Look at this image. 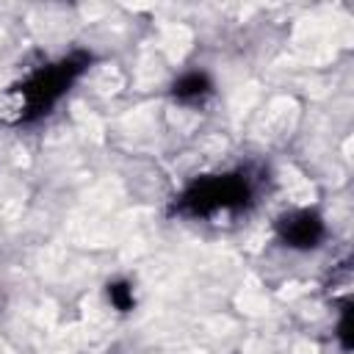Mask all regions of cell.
I'll return each mask as SVG.
<instances>
[{"label": "cell", "instance_id": "cell-5", "mask_svg": "<svg viewBox=\"0 0 354 354\" xmlns=\"http://www.w3.org/2000/svg\"><path fill=\"white\" fill-rule=\"evenodd\" d=\"M105 296H108L111 307L119 310V313L136 310V290H133V282L130 279H111L105 285Z\"/></svg>", "mask_w": 354, "mask_h": 354}, {"label": "cell", "instance_id": "cell-4", "mask_svg": "<svg viewBox=\"0 0 354 354\" xmlns=\"http://www.w3.org/2000/svg\"><path fill=\"white\" fill-rule=\"evenodd\" d=\"M213 91H216V83H213V77L205 69H188V72H183L171 83V88H169L171 100L180 102V105H202L207 97H213Z\"/></svg>", "mask_w": 354, "mask_h": 354}, {"label": "cell", "instance_id": "cell-3", "mask_svg": "<svg viewBox=\"0 0 354 354\" xmlns=\"http://www.w3.org/2000/svg\"><path fill=\"white\" fill-rule=\"evenodd\" d=\"M274 235L282 246H288L293 252H315L318 246H324L329 230H326V221L318 210L296 207V210L277 216Z\"/></svg>", "mask_w": 354, "mask_h": 354}, {"label": "cell", "instance_id": "cell-2", "mask_svg": "<svg viewBox=\"0 0 354 354\" xmlns=\"http://www.w3.org/2000/svg\"><path fill=\"white\" fill-rule=\"evenodd\" d=\"M97 55L88 50H69L58 61L41 64L33 72H28L14 91L22 97L14 124H33L53 113V108L69 94V88L94 66Z\"/></svg>", "mask_w": 354, "mask_h": 354}, {"label": "cell", "instance_id": "cell-6", "mask_svg": "<svg viewBox=\"0 0 354 354\" xmlns=\"http://www.w3.org/2000/svg\"><path fill=\"white\" fill-rule=\"evenodd\" d=\"M335 340L346 354L354 346V337H351V299L340 301V315H337V324H335Z\"/></svg>", "mask_w": 354, "mask_h": 354}, {"label": "cell", "instance_id": "cell-1", "mask_svg": "<svg viewBox=\"0 0 354 354\" xmlns=\"http://www.w3.org/2000/svg\"><path fill=\"white\" fill-rule=\"evenodd\" d=\"M257 199V177L249 169L202 174L185 183L169 202V216L180 218H213L218 213L249 210Z\"/></svg>", "mask_w": 354, "mask_h": 354}]
</instances>
